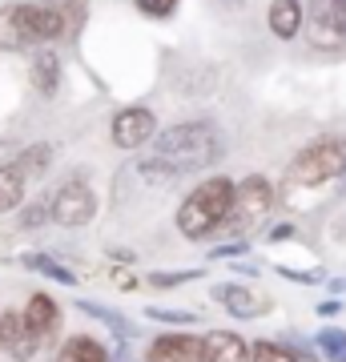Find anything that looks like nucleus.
<instances>
[{
    "label": "nucleus",
    "mask_w": 346,
    "mask_h": 362,
    "mask_svg": "<svg viewBox=\"0 0 346 362\" xmlns=\"http://www.w3.org/2000/svg\"><path fill=\"white\" fill-rule=\"evenodd\" d=\"M226 153V137L218 125L209 121H181L173 129H166L154 141V153L142 161L145 177H178V173H193V169L209 165Z\"/></svg>",
    "instance_id": "f257e3e1"
},
{
    "label": "nucleus",
    "mask_w": 346,
    "mask_h": 362,
    "mask_svg": "<svg viewBox=\"0 0 346 362\" xmlns=\"http://www.w3.org/2000/svg\"><path fill=\"white\" fill-rule=\"evenodd\" d=\"M342 169H346V137H322V141L306 145V149L286 165V177H282L286 202H294V197L306 194V189L330 185L334 177H342Z\"/></svg>",
    "instance_id": "f03ea898"
},
{
    "label": "nucleus",
    "mask_w": 346,
    "mask_h": 362,
    "mask_svg": "<svg viewBox=\"0 0 346 362\" xmlns=\"http://www.w3.org/2000/svg\"><path fill=\"white\" fill-rule=\"evenodd\" d=\"M230 197H233V181L230 177H209L205 185H197L178 209V230L185 238H205V233L221 230V221L230 214Z\"/></svg>",
    "instance_id": "7ed1b4c3"
},
{
    "label": "nucleus",
    "mask_w": 346,
    "mask_h": 362,
    "mask_svg": "<svg viewBox=\"0 0 346 362\" xmlns=\"http://www.w3.org/2000/svg\"><path fill=\"white\" fill-rule=\"evenodd\" d=\"M270 206H274V185L262 173H254V177H246V181H233L230 214L221 221V230L238 233V238H250L270 218Z\"/></svg>",
    "instance_id": "20e7f679"
},
{
    "label": "nucleus",
    "mask_w": 346,
    "mask_h": 362,
    "mask_svg": "<svg viewBox=\"0 0 346 362\" xmlns=\"http://www.w3.org/2000/svg\"><path fill=\"white\" fill-rule=\"evenodd\" d=\"M306 37L314 49H338L346 40V0H310Z\"/></svg>",
    "instance_id": "39448f33"
},
{
    "label": "nucleus",
    "mask_w": 346,
    "mask_h": 362,
    "mask_svg": "<svg viewBox=\"0 0 346 362\" xmlns=\"http://www.w3.org/2000/svg\"><path fill=\"white\" fill-rule=\"evenodd\" d=\"M49 214H52V221H61V226H69V230H77V226H89L93 221V214H97V197H93L89 185L69 181V185H61V189L52 194Z\"/></svg>",
    "instance_id": "423d86ee"
},
{
    "label": "nucleus",
    "mask_w": 346,
    "mask_h": 362,
    "mask_svg": "<svg viewBox=\"0 0 346 362\" xmlns=\"http://www.w3.org/2000/svg\"><path fill=\"white\" fill-rule=\"evenodd\" d=\"M157 133V117L142 105H129L113 117V145L117 149H142L149 137Z\"/></svg>",
    "instance_id": "0eeeda50"
},
{
    "label": "nucleus",
    "mask_w": 346,
    "mask_h": 362,
    "mask_svg": "<svg viewBox=\"0 0 346 362\" xmlns=\"http://www.w3.org/2000/svg\"><path fill=\"white\" fill-rule=\"evenodd\" d=\"M16 8H21V21H25L33 45H52L69 33V21L57 4H16Z\"/></svg>",
    "instance_id": "6e6552de"
},
{
    "label": "nucleus",
    "mask_w": 346,
    "mask_h": 362,
    "mask_svg": "<svg viewBox=\"0 0 346 362\" xmlns=\"http://www.w3.org/2000/svg\"><path fill=\"white\" fill-rule=\"evenodd\" d=\"M0 350H8L16 362H28L40 350V342L28 334L21 310H4V314H0Z\"/></svg>",
    "instance_id": "1a4fd4ad"
},
{
    "label": "nucleus",
    "mask_w": 346,
    "mask_h": 362,
    "mask_svg": "<svg viewBox=\"0 0 346 362\" xmlns=\"http://www.w3.org/2000/svg\"><path fill=\"white\" fill-rule=\"evenodd\" d=\"M21 318H25L28 334L45 346V342L57 334V326H61V306H57L49 294H33V298H28V306L21 310Z\"/></svg>",
    "instance_id": "9d476101"
},
{
    "label": "nucleus",
    "mask_w": 346,
    "mask_h": 362,
    "mask_svg": "<svg viewBox=\"0 0 346 362\" xmlns=\"http://www.w3.org/2000/svg\"><path fill=\"white\" fill-rule=\"evenodd\" d=\"M214 298H218V302H221L230 314H238V318H262V314L270 310V298L254 294L250 286L221 282V286H214Z\"/></svg>",
    "instance_id": "9b49d317"
},
{
    "label": "nucleus",
    "mask_w": 346,
    "mask_h": 362,
    "mask_svg": "<svg viewBox=\"0 0 346 362\" xmlns=\"http://www.w3.org/2000/svg\"><path fill=\"white\" fill-rule=\"evenodd\" d=\"M202 362H250V342L233 330H209L202 338Z\"/></svg>",
    "instance_id": "f8f14e48"
},
{
    "label": "nucleus",
    "mask_w": 346,
    "mask_h": 362,
    "mask_svg": "<svg viewBox=\"0 0 346 362\" xmlns=\"http://www.w3.org/2000/svg\"><path fill=\"white\" fill-rule=\"evenodd\" d=\"M145 362H202V338L193 334H161L149 346Z\"/></svg>",
    "instance_id": "ddd939ff"
},
{
    "label": "nucleus",
    "mask_w": 346,
    "mask_h": 362,
    "mask_svg": "<svg viewBox=\"0 0 346 362\" xmlns=\"http://www.w3.org/2000/svg\"><path fill=\"white\" fill-rule=\"evenodd\" d=\"M28 77H33V89L37 93L52 97V93L61 89V61H57L49 49H40L37 57H33V65H28Z\"/></svg>",
    "instance_id": "4468645a"
},
{
    "label": "nucleus",
    "mask_w": 346,
    "mask_h": 362,
    "mask_svg": "<svg viewBox=\"0 0 346 362\" xmlns=\"http://www.w3.org/2000/svg\"><path fill=\"white\" fill-rule=\"evenodd\" d=\"M33 37H28L25 21H21V8L8 4V8H0V52H16V49H28Z\"/></svg>",
    "instance_id": "2eb2a0df"
},
{
    "label": "nucleus",
    "mask_w": 346,
    "mask_h": 362,
    "mask_svg": "<svg viewBox=\"0 0 346 362\" xmlns=\"http://www.w3.org/2000/svg\"><path fill=\"white\" fill-rule=\"evenodd\" d=\"M298 28H302V4L298 0H274L270 4V33L274 37H298Z\"/></svg>",
    "instance_id": "dca6fc26"
},
{
    "label": "nucleus",
    "mask_w": 346,
    "mask_h": 362,
    "mask_svg": "<svg viewBox=\"0 0 346 362\" xmlns=\"http://www.w3.org/2000/svg\"><path fill=\"white\" fill-rule=\"evenodd\" d=\"M57 362H109V354H105V346L97 342V338H89V334H73V338H69V342L61 346Z\"/></svg>",
    "instance_id": "f3484780"
},
{
    "label": "nucleus",
    "mask_w": 346,
    "mask_h": 362,
    "mask_svg": "<svg viewBox=\"0 0 346 362\" xmlns=\"http://www.w3.org/2000/svg\"><path fill=\"white\" fill-rule=\"evenodd\" d=\"M25 202V177L16 173V165H0V214H8Z\"/></svg>",
    "instance_id": "a211bd4d"
},
{
    "label": "nucleus",
    "mask_w": 346,
    "mask_h": 362,
    "mask_svg": "<svg viewBox=\"0 0 346 362\" xmlns=\"http://www.w3.org/2000/svg\"><path fill=\"white\" fill-rule=\"evenodd\" d=\"M52 165V149L49 145H33V149H25V153L16 157V173H21V177H40V173H45V169Z\"/></svg>",
    "instance_id": "6ab92c4d"
},
{
    "label": "nucleus",
    "mask_w": 346,
    "mask_h": 362,
    "mask_svg": "<svg viewBox=\"0 0 346 362\" xmlns=\"http://www.w3.org/2000/svg\"><path fill=\"white\" fill-rule=\"evenodd\" d=\"M25 266L45 274V278H52V282H61V286H77V274L69 270V266H61V262L45 258V254H25Z\"/></svg>",
    "instance_id": "aec40b11"
},
{
    "label": "nucleus",
    "mask_w": 346,
    "mask_h": 362,
    "mask_svg": "<svg viewBox=\"0 0 346 362\" xmlns=\"http://www.w3.org/2000/svg\"><path fill=\"white\" fill-rule=\"evenodd\" d=\"M318 346H322V354L330 362H346V330H334V326H326L318 334Z\"/></svg>",
    "instance_id": "412c9836"
},
{
    "label": "nucleus",
    "mask_w": 346,
    "mask_h": 362,
    "mask_svg": "<svg viewBox=\"0 0 346 362\" xmlns=\"http://www.w3.org/2000/svg\"><path fill=\"white\" fill-rule=\"evenodd\" d=\"M250 362H302L294 354V350L278 346V342H254V350H250Z\"/></svg>",
    "instance_id": "4be33fe9"
},
{
    "label": "nucleus",
    "mask_w": 346,
    "mask_h": 362,
    "mask_svg": "<svg viewBox=\"0 0 346 362\" xmlns=\"http://www.w3.org/2000/svg\"><path fill=\"white\" fill-rule=\"evenodd\" d=\"M197 278V270H173V274H149V282L161 286V290H169V286H185Z\"/></svg>",
    "instance_id": "5701e85b"
},
{
    "label": "nucleus",
    "mask_w": 346,
    "mask_h": 362,
    "mask_svg": "<svg viewBox=\"0 0 346 362\" xmlns=\"http://www.w3.org/2000/svg\"><path fill=\"white\" fill-rule=\"evenodd\" d=\"M137 8H142L145 16H173V8H178V0H137Z\"/></svg>",
    "instance_id": "b1692460"
},
{
    "label": "nucleus",
    "mask_w": 346,
    "mask_h": 362,
    "mask_svg": "<svg viewBox=\"0 0 346 362\" xmlns=\"http://www.w3.org/2000/svg\"><path fill=\"white\" fill-rule=\"evenodd\" d=\"M149 318H157V322H193L190 310H149Z\"/></svg>",
    "instance_id": "393cba45"
},
{
    "label": "nucleus",
    "mask_w": 346,
    "mask_h": 362,
    "mask_svg": "<svg viewBox=\"0 0 346 362\" xmlns=\"http://www.w3.org/2000/svg\"><path fill=\"white\" fill-rule=\"evenodd\" d=\"M342 177H346V169H342Z\"/></svg>",
    "instance_id": "a878e982"
}]
</instances>
